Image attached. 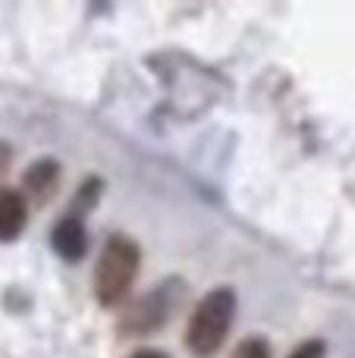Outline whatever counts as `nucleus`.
I'll return each mask as SVG.
<instances>
[{"label":"nucleus","mask_w":355,"mask_h":358,"mask_svg":"<svg viewBox=\"0 0 355 358\" xmlns=\"http://www.w3.org/2000/svg\"><path fill=\"white\" fill-rule=\"evenodd\" d=\"M138 264H142V252H138L136 239L129 236H110L94 267V296L104 308L119 305L129 296L132 283L138 277Z\"/></svg>","instance_id":"nucleus-1"},{"label":"nucleus","mask_w":355,"mask_h":358,"mask_svg":"<svg viewBox=\"0 0 355 358\" xmlns=\"http://www.w3.org/2000/svg\"><path fill=\"white\" fill-rule=\"evenodd\" d=\"M233 315H236V292L226 289V286L208 292L198 302V308L192 311V317H189V327H186L189 352L198 358H211L224 346Z\"/></svg>","instance_id":"nucleus-2"},{"label":"nucleus","mask_w":355,"mask_h":358,"mask_svg":"<svg viewBox=\"0 0 355 358\" xmlns=\"http://www.w3.org/2000/svg\"><path fill=\"white\" fill-rule=\"evenodd\" d=\"M176 292H180V286H176V283H164L161 289L142 296L123 315V321H119V334H123V336H145V334L161 330L164 324H167V317L173 315Z\"/></svg>","instance_id":"nucleus-3"},{"label":"nucleus","mask_w":355,"mask_h":358,"mask_svg":"<svg viewBox=\"0 0 355 358\" xmlns=\"http://www.w3.org/2000/svg\"><path fill=\"white\" fill-rule=\"evenodd\" d=\"M57 182H60V164L57 161L31 164V167L25 170V176H22V198L25 201L44 204L57 192Z\"/></svg>","instance_id":"nucleus-4"},{"label":"nucleus","mask_w":355,"mask_h":358,"mask_svg":"<svg viewBox=\"0 0 355 358\" xmlns=\"http://www.w3.org/2000/svg\"><path fill=\"white\" fill-rule=\"evenodd\" d=\"M29 217V204H25L22 192L16 189H0V242H13L25 227Z\"/></svg>","instance_id":"nucleus-5"},{"label":"nucleus","mask_w":355,"mask_h":358,"mask_svg":"<svg viewBox=\"0 0 355 358\" xmlns=\"http://www.w3.org/2000/svg\"><path fill=\"white\" fill-rule=\"evenodd\" d=\"M54 248L60 252L63 261H79L88 248V236L82 227V217H66L54 229Z\"/></svg>","instance_id":"nucleus-6"},{"label":"nucleus","mask_w":355,"mask_h":358,"mask_svg":"<svg viewBox=\"0 0 355 358\" xmlns=\"http://www.w3.org/2000/svg\"><path fill=\"white\" fill-rule=\"evenodd\" d=\"M233 358H270V343L264 336H245L236 349H233Z\"/></svg>","instance_id":"nucleus-7"},{"label":"nucleus","mask_w":355,"mask_h":358,"mask_svg":"<svg viewBox=\"0 0 355 358\" xmlns=\"http://www.w3.org/2000/svg\"><path fill=\"white\" fill-rule=\"evenodd\" d=\"M289 358H324V343H321V340L299 343V346L289 352Z\"/></svg>","instance_id":"nucleus-8"},{"label":"nucleus","mask_w":355,"mask_h":358,"mask_svg":"<svg viewBox=\"0 0 355 358\" xmlns=\"http://www.w3.org/2000/svg\"><path fill=\"white\" fill-rule=\"evenodd\" d=\"M129 358H170V355L157 352V349H138V352H136V355H129Z\"/></svg>","instance_id":"nucleus-9"}]
</instances>
